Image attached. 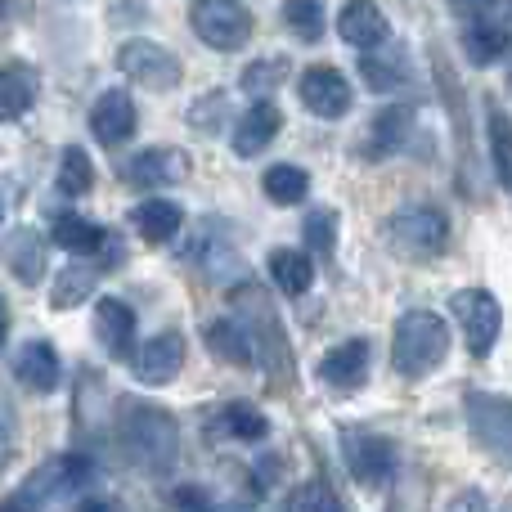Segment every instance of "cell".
<instances>
[{"label":"cell","mask_w":512,"mask_h":512,"mask_svg":"<svg viewBox=\"0 0 512 512\" xmlns=\"http://www.w3.org/2000/svg\"><path fill=\"white\" fill-rule=\"evenodd\" d=\"M445 351H450V328L432 310H409L396 319L391 333V364L400 378H427L432 369H441Z\"/></svg>","instance_id":"cell-1"},{"label":"cell","mask_w":512,"mask_h":512,"mask_svg":"<svg viewBox=\"0 0 512 512\" xmlns=\"http://www.w3.org/2000/svg\"><path fill=\"white\" fill-rule=\"evenodd\" d=\"M117 436H122V450L131 454L140 468L149 472H167L176 463V418L167 409H153V405H126V414L117 418Z\"/></svg>","instance_id":"cell-2"},{"label":"cell","mask_w":512,"mask_h":512,"mask_svg":"<svg viewBox=\"0 0 512 512\" xmlns=\"http://www.w3.org/2000/svg\"><path fill=\"white\" fill-rule=\"evenodd\" d=\"M450 243V225L436 207H400L387 221V248L405 261H432Z\"/></svg>","instance_id":"cell-3"},{"label":"cell","mask_w":512,"mask_h":512,"mask_svg":"<svg viewBox=\"0 0 512 512\" xmlns=\"http://www.w3.org/2000/svg\"><path fill=\"white\" fill-rule=\"evenodd\" d=\"M117 68H122V77H131L135 86L153 90V95H167L180 86V59L162 50L158 41H126L117 50Z\"/></svg>","instance_id":"cell-4"},{"label":"cell","mask_w":512,"mask_h":512,"mask_svg":"<svg viewBox=\"0 0 512 512\" xmlns=\"http://www.w3.org/2000/svg\"><path fill=\"white\" fill-rule=\"evenodd\" d=\"M189 23H194V32L203 36L212 50H239L252 36V14L239 0H194Z\"/></svg>","instance_id":"cell-5"},{"label":"cell","mask_w":512,"mask_h":512,"mask_svg":"<svg viewBox=\"0 0 512 512\" xmlns=\"http://www.w3.org/2000/svg\"><path fill=\"white\" fill-rule=\"evenodd\" d=\"M450 310H454V319L463 324L468 351L472 355H486L490 346H495V337H499V324H504L499 301L490 297V292H481V288H463V292H454Z\"/></svg>","instance_id":"cell-6"},{"label":"cell","mask_w":512,"mask_h":512,"mask_svg":"<svg viewBox=\"0 0 512 512\" xmlns=\"http://www.w3.org/2000/svg\"><path fill=\"white\" fill-rule=\"evenodd\" d=\"M346 468L360 486H387L396 472V450L387 436H369V432H351L346 436Z\"/></svg>","instance_id":"cell-7"},{"label":"cell","mask_w":512,"mask_h":512,"mask_svg":"<svg viewBox=\"0 0 512 512\" xmlns=\"http://www.w3.org/2000/svg\"><path fill=\"white\" fill-rule=\"evenodd\" d=\"M180 369H185V337L180 333L149 337V342L140 346V355H135V373H140V382H149V387L176 382Z\"/></svg>","instance_id":"cell-8"},{"label":"cell","mask_w":512,"mask_h":512,"mask_svg":"<svg viewBox=\"0 0 512 512\" xmlns=\"http://www.w3.org/2000/svg\"><path fill=\"white\" fill-rule=\"evenodd\" d=\"M297 95L315 117H342L351 108V86L337 68H306Z\"/></svg>","instance_id":"cell-9"},{"label":"cell","mask_w":512,"mask_h":512,"mask_svg":"<svg viewBox=\"0 0 512 512\" xmlns=\"http://www.w3.org/2000/svg\"><path fill=\"white\" fill-rule=\"evenodd\" d=\"M135 104L126 90H108V95H99L95 113H90V131H95L99 144H108V149H117V144H126L135 135Z\"/></svg>","instance_id":"cell-10"},{"label":"cell","mask_w":512,"mask_h":512,"mask_svg":"<svg viewBox=\"0 0 512 512\" xmlns=\"http://www.w3.org/2000/svg\"><path fill=\"white\" fill-rule=\"evenodd\" d=\"M319 378H324V387H333V391L364 387V378H369V342H364V337H351V342H342L337 351H328L324 364H319Z\"/></svg>","instance_id":"cell-11"},{"label":"cell","mask_w":512,"mask_h":512,"mask_svg":"<svg viewBox=\"0 0 512 512\" xmlns=\"http://www.w3.org/2000/svg\"><path fill=\"white\" fill-rule=\"evenodd\" d=\"M468 423H472V436H477L490 454L504 459L508 454V427H512L508 400L504 396H472L468 400Z\"/></svg>","instance_id":"cell-12"},{"label":"cell","mask_w":512,"mask_h":512,"mask_svg":"<svg viewBox=\"0 0 512 512\" xmlns=\"http://www.w3.org/2000/svg\"><path fill=\"white\" fill-rule=\"evenodd\" d=\"M189 176V162L180 149H144L140 158L126 162V180L140 189H158V185H180Z\"/></svg>","instance_id":"cell-13"},{"label":"cell","mask_w":512,"mask_h":512,"mask_svg":"<svg viewBox=\"0 0 512 512\" xmlns=\"http://www.w3.org/2000/svg\"><path fill=\"white\" fill-rule=\"evenodd\" d=\"M337 36L355 50H378L387 41V18L373 0H351V5L337 14Z\"/></svg>","instance_id":"cell-14"},{"label":"cell","mask_w":512,"mask_h":512,"mask_svg":"<svg viewBox=\"0 0 512 512\" xmlns=\"http://www.w3.org/2000/svg\"><path fill=\"white\" fill-rule=\"evenodd\" d=\"M283 126V113L270 104V99H261V104H252L248 113L239 117V126H234V153L239 158H256V153H265V144H274V135H279Z\"/></svg>","instance_id":"cell-15"},{"label":"cell","mask_w":512,"mask_h":512,"mask_svg":"<svg viewBox=\"0 0 512 512\" xmlns=\"http://www.w3.org/2000/svg\"><path fill=\"white\" fill-rule=\"evenodd\" d=\"M95 337H99V346H104L113 360H122V355L131 351V342H135V310L126 306V301H117V297L95 301Z\"/></svg>","instance_id":"cell-16"},{"label":"cell","mask_w":512,"mask_h":512,"mask_svg":"<svg viewBox=\"0 0 512 512\" xmlns=\"http://www.w3.org/2000/svg\"><path fill=\"white\" fill-rule=\"evenodd\" d=\"M86 477H90V463H86V459H77V454H59L54 463H45L41 472H32V477H27V490H23V495H27V499L68 495V490L86 486Z\"/></svg>","instance_id":"cell-17"},{"label":"cell","mask_w":512,"mask_h":512,"mask_svg":"<svg viewBox=\"0 0 512 512\" xmlns=\"http://www.w3.org/2000/svg\"><path fill=\"white\" fill-rule=\"evenodd\" d=\"M14 373L23 387L32 391H54L59 387V355H54L50 342H27L23 351L14 355Z\"/></svg>","instance_id":"cell-18"},{"label":"cell","mask_w":512,"mask_h":512,"mask_svg":"<svg viewBox=\"0 0 512 512\" xmlns=\"http://www.w3.org/2000/svg\"><path fill=\"white\" fill-rule=\"evenodd\" d=\"M463 54H468L477 68H490L508 54V27L504 23H490V18H472L463 27Z\"/></svg>","instance_id":"cell-19"},{"label":"cell","mask_w":512,"mask_h":512,"mask_svg":"<svg viewBox=\"0 0 512 512\" xmlns=\"http://www.w3.org/2000/svg\"><path fill=\"white\" fill-rule=\"evenodd\" d=\"M36 90L41 81L27 63H5L0 68V117H23L36 104Z\"/></svg>","instance_id":"cell-20"},{"label":"cell","mask_w":512,"mask_h":512,"mask_svg":"<svg viewBox=\"0 0 512 512\" xmlns=\"http://www.w3.org/2000/svg\"><path fill=\"white\" fill-rule=\"evenodd\" d=\"M5 261H9V270L18 274V283H41V274H45V243H41V234L36 230H14L9 234V243H5Z\"/></svg>","instance_id":"cell-21"},{"label":"cell","mask_w":512,"mask_h":512,"mask_svg":"<svg viewBox=\"0 0 512 512\" xmlns=\"http://www.w3.org/2000/svg\"><path fill=\"white\" fill-rule=\"evenodd\" d=\"M180 225H185V212L167 198H149V203L135 207V230L149 243H171L180 234Z\"/></svg>","instance_id":"cell-22"},{"label":"cell","mask_w":512,"mask_h":512,"mask_svg":"<svg viewBox=\"0 0 512 512\" xmlns=\"http://www.w3.org/2000/svg\"><path fill=\"white\" fill-rule=\"evenodd\" d=\"M99 270L95 265H63L50 283V306L54 310H72V306H86V297L95 292Z\"/></svg>","instance_id":"cell-23"},{"label":"cell","mask_w":512,"mask_h":512,"mask_svg":"<svg viewBox=\"0 0 512 512\" xmlns=\"http://www.w3.org/2000/svg\"><path fill=\"white\" fill-rule=\"evenodd\" d=\"M270 274H274V283H279L288 297H301V292L315 283V265H310V256H301L292 248H279L270 256Z\"/></svg>","instance_id":"cell-24"},{"label":"cell","mask_w":512,"mask_h":512,"mask_svg":"<svg viewBox=\"0 0 512 512\" xmlns=\"http://www.w3.org/2000/svg\"><path fill=\"white\" fill-rule=\"evenodd\" d=\"M54 243L59 248H68V252H77V256H90V252H99L104 248V230H99L95 221H86V216H59L54 221Z\"/></svg>","instance_id":"cell-25"},{"label":"cell","mask_w":512,"mask_h":512,"mask_svg":"<svg viewBox=\"0 0 512 512\" xmlns=\"http://www.w3.org/2000/svg\"><path fill=\"white\" fill-rule=\"evenodd\" d=\"M207 346H212V355L216 360H225V364H252V342H248V333H243L234 319H221V324H212L207 328Z\"/></svg>","instance_id":"cell-26"},{"label":"cell","mask_w":512,"mask_h":512,"mask_svg":"<svg viewBox=\"0 0 512 512\" xmlns=\"http://www.w3.org/2000/svg\"><path fill=\"white\" fill-rule=\"evenodd\" d=\"M409 122H414L409 108H387V113H378L373 135H369V158H387V153H396L400 140L409 135Z\"/></svg>","instance_id":"cell-27"},{"label":"cell","mask_w":512,"mask_h":512,"mask_svg":"<svg viewBox=\"0 0 512 512\" xmlns=\"http://www.w3.org/2000/svg\"><path fill=\"white\" fill-rule=\"evenodd\" d=\"M306 189H310V176H306L301 167H288V162H274V167L265 171V194H270L279 207L301 203V198H306Z\"/></svg>","instance_id":"cell-28"},{"label":"cell","mask_w":512,"mask_h":512,"mask_svg":"<svg viewBox=\"0 0 512 512\" xmlns=\"http://www.w3.org/2000/svg\"><path fill=\"white\" fill-rule=\"evenodd\" d=\"M283 23L301 41H319L324 36V0H283Z\"/></svg>","instance_id":"cell-29"},{"label":"cell","mask_w":512,"mask_h":512,"mask_svg":"<svg viewBox=\"0 0 512 512\" xmlns=\"http://www.w3.org/2000/svg\"><path fill=\"white\" fill-rule=\"evenodd\" d=\"M221 427L230 436H239V441H265V432H270V423H265V414L248 400H234V405L221 409Z\"/></svg>","instance_id":"cell-30"},{"label":"cell","mask_w":512,"mask_h":512,"mask_svg":"<svg viewBox=\"0 0 512 512\" xmlns=\"http://www.w3.org/2000/svg\"><path fill=\"white\" fill-rule=\"evenodd\" d=\"M90 185H95L90 158H86L81 149H63V162H59V194H63V198H81Z\"/></svg>","instance_id":"cell-31"},{"label":"cell","mask_w":512,"mask_h":512,"mask_svg":"<svg viewBox=\"0 0 512 512\" xmlns=\"http://www.w3.org/2000/svg\"><path fill=\"white\" fill-rule=\"evenodd\" d=\"M230 117V95L225 90H207L194 108H189V126H198V135H216Z\"/></svg>","instance_id":"cell-32"},{"label":"cell","mask_w":512,"mask_h":512,"mask_svg":"<svg viewBox=\"0 0 512 512\" xmlns=\"http://www.w3.org/2000/svg\"><path fill=\"white\" fill-rule=\"evenodd\" d=\"M283 77H288V59H261V63H252L248 72H243V90L248 95H256V99H265L270 90H279L283 86Z\"/></svg>","instance_id":"cell-33"},{"label":"cell","mask_w":512,"mask_h":512,"mask_svg":"<svg viewBox=\"0 0 512 512\" xmlns=\"http://www.w3.org/2000/svg\"><path fill=\"white\" fill-rule=\"evenodd\" d=\"M360 72L373 90H396L400 86V63H387V54H360Z\"/></svg>","instance_id":"cell-34"},{"label":"cell","mask_w":512,"mask_h":512,"mask_svg":"<svg viewBox=\"0 0 512 512\" xmlns=\"http://www.w3.org/2000/svg\"><path fill=\"white\" fill-rule=\"evenodd\" d=\"M490 149H495V176H499V185H508V162H512V153H508V117L499 113H490Z\"/></svg>","instance_id":"cell-35"},{"label":"cell","mask_w":512,"mask_h":512,"mask_svg":"<svg viewBox=\"0 0 512 512\" xmlns=\"http://www.w3.org/2000/svg\"><path fill=\"white\" fill-rule=\"evenodd\" d=\"M297 512H342V508H337V495L324 481H306L297 490Z\"/></svg>","instance_id":"cell-36"},{"label":"cell","mask_w":512,"mask_h":512,"mask_svg":"<svg viewBox=\"0 0 512 512\" xmlns=\"http://www.w3.org/2000/svg\"><path fill=\"white\" fill-rule=\"evenodd\" d=\"M333 230H337L333 212H315V216L306 221V239H310V248H315V252H328V248H333Z\"/></svg>","instance_id":"cell-37"},{"label":"cell","mask_w":512,"mask_h":512,"mask_svg":"<svg viewBox=\"0 0 512 512\" xmlns=\"http://www.w3.org/2000/svg\"><path fill=\"white\" fill-rule=\"evenodd\" d=\"M176 508H185V512H207V508H212V499H207L203 486H180V490H176Z\"/></svg>","instance_id":"cell-38"},{"label":"cell","mask_w":512,"mask_h":512,"mask_svg":"<svg viewBox=\"0 0 512 512\" xmlns=\"http://www.w3.org/2000/svg\"><path fill=\"white\" fill-rule=\"evenodd\" d=\"M445 512H490V499L481 495V490H463V495L450 499V508Z\"/></svg>","instance_id":"cell-39"},{"label":"cell","mask_w":512,"mask_h":512,"mask_svg":"<svg viewBox=\"0 0 512 512\" xmlns=\"http://www.w3.org/2000/svg\"><path fill=\"white\" fill-rule=\"evenodd\" d=\"M495 5H499V0H450V9L459 18H486Z\"/></svg>","instance_id":"cell-40"},{"label":"cell","mask_w":512,"mask_h":512,"mask_svg":"<svg viewBox=\"0 0 512 512\" xmlns=\"http://www.w3.org/2000/svg\"><path fill=\"white\" fill-rule=\"evenodd\" d=\"M9 450H14V418H9V409H0V472L9 463Z\"/></svg>","instance_id":"cell-41"},{"label":"cell","mask_w":512,"mask_h":512,"mask_svg":"<svg viewBox=\"0 0 512 512\" xmlns=\"http://www.w3.org/2000/svg\"><path fill=\"white\" fill-rule=\"evenodd\" d=\"M0 512H32V499L14 495V499H5V504H0Z\"/></svg>","instance_id":"cell-42"},{"label":"cell","mask_w":512,"mask_h":512,"mask_svg":"<svg viewBox=\"0 0 512 512\" xmlns=\"http://www.w3.org/2000/svg\"><path fill=\"white\" fill-rule=\"evenodd\" d=\"M77 512H117V508L108 504V499H86V504H81Z\"/></svg>","instance_id":"cell-43"},{"label":"cell","mask_w":512,"mask_h":512,"mask_svg":"<svg viewBox=\"0 0 512 512\" xmlns=\"http://www.w3.org/2000/svg\"><path fill=\"white\" fill-rule=\"evenodd\" d=\"M5 333H9V310H5V301H0V346H5Z\"/></svg>","instance_id":"cell-44"},{"label":"cell","mask_w":512,"mask_h":512,"mask_svg":"<svg viewBox=\"0 0 512 512\" xmlns=\"http://www.w3.org/2000/svg\"><path fill=\"white\" fill-rule=\"evenodd\" d=\"M0 221H5V216H0Z\"/></svg>","instance_id":"cell-45"}]
</instances>
